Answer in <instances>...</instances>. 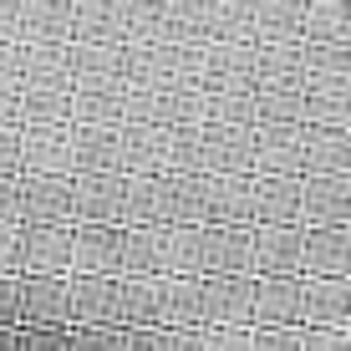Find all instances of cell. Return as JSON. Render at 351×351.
Returning a JSON list of instances; mask_svg holds the SVG:
<instances>
[{
  "instance_id": "1",
  "label": "cell",
  "mask_w": 351,
  "mask_h": 351,
  "mask_svg": "<svg viewBox=\"0 0 351 351\" xmlns=\"http://www.w3.org/2000/svg\"><path fill=\"white\" fill-rule=\"evenodd\" d=\"M306 311H311V321H321L326 331H336V321H351V285L346 280H321L306 295Z\"/></svg>"
},
{
  "instance_id": "2",
  "label": "cell",
  "mask_w": 351,
  "mask_h": 351,
  "mask_svg": "<svg viewBox=\"0 0 351 351\" xmlns=\"http://www.w3.org/2000/svg\"><path fill=\"white\" fill-rule=\"evenodd\" d=\"M311 265L316 270H346L351 265V234H341V229H321L316 239H311Z\"/></svg>"
},
{
  "instance_id": "3",
  "label": "cell",
  "mask_w": 351,
  "mask_h": 351,
  "mask_svg": "<svg viewBox=\"0 0 351 351\" xmlns=\"http://www.w3.org/2000/svg\"><path fill=\"white\" fill-rule=\"evenodd\" d=\"M311 209H316L321 219H346L351 214V184L346 178H321V184L311 189Z\"/></svg>"
},
{
  "instance_id": "4",
  "label": "cell",
  "mask_w": 351,
  "mask_h": 351,
  "mask_svg": "<svg viewBox=\"0 0 351 351\" xmlns=\"http://www.w3.org/2000/svg\"><path fill=\"white\" fill-rule=\"evenodd\" d=\"M306 351H351V336L346 331H316L306 341Z\"/></svg>"
}]
</instances>
